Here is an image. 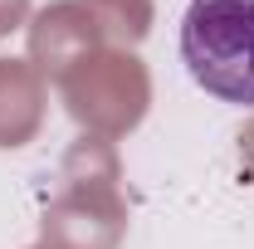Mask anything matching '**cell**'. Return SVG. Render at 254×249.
<instances>
[{
    "instance_id": "6da1fadb",
    "label": "cell",
    "mask_w": 254,
    "mask_h": 249,
    "mask_svg": "<svg viewBox=\"0 0 254 249\" xmlns=\"http://www.w3.org/2000/svg\"><path fill=\"white\" fill-rule=\"evenodd\" d=\"M181 63L220 103L254 108V0H190Z\"/></svg>"
}]
</instances>
